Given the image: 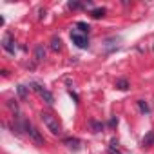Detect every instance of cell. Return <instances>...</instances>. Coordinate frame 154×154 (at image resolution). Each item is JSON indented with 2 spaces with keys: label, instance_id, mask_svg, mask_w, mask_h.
<instances>
[{
  "label": "cell",
  "instance_id": "obj_1",
  "mask_svg": "<svg viewBox=\"0 0 154 154\" xmlns=\"http://www.w3.org/2000/svg\"><path fill=\"white\" fill-rule=\"evenodd\" d=\"M40 120L44 122V125L47 127V131H51V134H54V136L62 134V125H60V122H58L56 116H53V114L47 112V111H42Z\"/></svg>",
  "mask_w": 154,
  "mask_h": 154
},
{
  "label": "cell",
  "instance_id": "obj_2",
  "mask_svg": "<svg viewBox=\"0 0 154 154\" xmlns=\"http://www.w3.org/2000/svg\"><path fill=\"white\" fill-rule=\"evenodd\" d=\"M71 40H72V44L76 45V47H80V49H87L89 47V40H87V36L84 35V33H78V31H71Z\"/></svg>",
  "mask_w": 154,
  "mask_h": 154
},
{
  "label": "cell",
  "instance_id": "obj_3",
  "mask_svg": "<svg viewBox=\"0 0 154 154\" xmlns=\"http://www.w3.org/2000/svg\"><path fill=\"white\" fill-rule=\"evenodd\" d=\"M31 85H33V89H35V91H36V93H38V94L44 98V102H45L47 105H53V102H54V96H53V94H51L47 89H44V87H42V85H38V84H31Z\"/></svg>",
  "mask_w": 154,
  "mask_h": 154
},
{
  "label": "cell",
  "instance_id": "obj_4",
  "mask_svg": "<svg viewBox=\"0 0 154 154\" xmlns=\"http://www.w3.org/2000/svg\"><path fill=\"white\" fill-rule=\"evenodd\" d=\"M2 47H4V51H6V53L15 54L17 47H15V40H13V36H11L9 33H6V35H4V38H2Z\"/></svg>",
  "mask_w": 154,
  "mask_h": 154
},
{
  "label": "cell",
  "instance_id": "obj_5",
  "mask_svg": "<svg viewBox=\"0 0 154 154\" xmlns=\"http://www.w3.org/2000/svg\"><path fill=\"white\" fill-rule=\"evenodd\" d=\"M45 58V49H44V45H36L35 47V60L36 62H42Z\"/></svg>",
  "mask_w": 154,
  "mask_h": 154
},
{
  "label": "cell",
  "instance_id": "obj_6",
  "mask_svg": "<svg viewBox=\"0 0 154 154\" xmlns=\"http://www.w3.org/2000/svg\"><path fill=\"white\" fill-rule=\"evenodd\" d=\"M63 143H65L69 149H72V150H78V149H80V140H72V138H67V140H63Z\"/></svg>",
  "mask_w": 154,
  "mask_h": 154
},
{
  "label": "cell",
  "instance_id": "obj_7",
  "mask_svg": "<svg viewBox=\"0 0 154 154\" xmlns=\"http://www.w3.org/2000/svg\"><path fill=\"white\" fill-rule=\"evenodd\" d=\"M51 49H53L54 53L62 51V40H60V36H53V38H51Z\"/></svg>",
  "mask_w": 154,
  "mask_h": 154
},
{
  "label": "cell",
  "instance_id": "obj_8",
  "mask_svg": "<svg viewBox=\"0 0 154 154\" xmlns=\"http://www.w3.org/2000/svg\"><path fill=\"white\" fill-rule=\"evenodd\" d=\"M141 143H143V147H152V145H154V131H150V132L143 138Z\"/></svg>",
  "mask_w": 154,
  "mask_h": 154
},
{
  "label": "cell",
  "instance_id": "obj_9",
  "mask_svg": "<svg viewBox=\"0 0 154 154\" xmlns=\"http://www.w3.org/2000/svg\"><path fill=\"white\" fill-rule=\"evenodd\" d=\"M105 13H107L105 8H96V9L91 11V17H93V18H102V17H105Z\"/></svg>",
  "mask_w": 154,
  "mask_h": 154
},
{
  "label": "cell",
  "instance_id": "obj_10",
  "mask_svg": "<svg viewBox=\"0 0 154 154\" xmlns=\"http://www.w3.org/2000/svg\"><path fill=\"white\" fill-rule=\"evenodd\" d=\"M116 89H120V91H127V89H129V82H127L125 78H120V80L116 82Z\"/></svg>",
  "mask_w": 154,
  "mask_h": 154
},
{
  "label": "cell",
  "instance_id": "obj_11",
  "mask_svg": "<svg viewBox=\"0 0 154 154\" xmlns=\"http://www.w3.org/2000/svg\"><path fill=\"white\" fill-rule=\"evenodd\" d=\"M76 27H78L84 35H85V33H89V29H91V26H89V24H85V22H78V24H76Z\"/></svg>",
  "mask_w": 154,
  "mask_h": 154
},
{
  "label": "cell",
  "instance_id": "obj_12",
  "mask_svg": "<svg viewBox=\"0 0 154 154\" xmlns=\"http://www.w3.org/2000/svg\"><path fill=\"white\" fill-rule=\"evenodd\" d=\"M138 107H140V111H141V112H145V114L150 111V109H149V105L145 103V100H138Z\"/></svg>",
  "mask_w": 154,
  "mask_h": 154
},
{
  "label": "cell",
  "instance_id": "obj_13",
  "mask_svg": "<svg viewBox=\"0 0 154 154\" xmlns=\"http://www.w3.org/2000/svg\"><path fill=\"white\" fill-rule=\"evenodd\" d=\"M91 127H93V131H94V132H100V131L103 129V123H98V122H91Z\"/></svg>",
  "mask_w": 154,
  "mask_h": 154
},
{
  "label": "cell",
  "instance_id": "obj_14",
  "mask_svg": "<svg viewBox=\"0 0 154 154\" xmlns=\"http://www.w3.org/2000/svg\"><path fill=\"white\" fill-rule=\"evenodd\" d=\"M18 94H20V98H22V100H26L27 91H26V87H24V85H18Z\"/></svg>",
  "mask_w": 154,
  "mask_h": 154
},
{
  "label": "cell",
  "instance_id": "obj_15",
  "mask_svg": "<svg viewBox=\"0 0 154 154\" xmlns=\"http://www.w3.org/2000/svg\"><path fill=\"white\" fill-rule=\"evenodd\" d=\"M69 8H71V9H80L82 4H78V2H69Z\"/></svg>",
  "mask_w": 154,
  "mask_h": 154
}]
</instances>
